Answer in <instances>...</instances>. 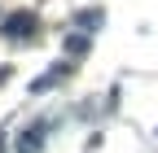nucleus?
I'll return each mask as SVG.
<instances>
[{"mask_svg": "<svg viewBox=\"0 0 158 153\" xmlns=\"http://www.w3.org/2000/svg\"><path fill=\"white\" fill-rule=\"evenodd\" d=\"M31 26H35V22H31L27 13H22V18H9V22H5V31H9V35H27Z\"/></svg>", "mask_w": 158, "mask_h": 153, "instance_id": "obj_1", "label": "nucleus"}, {"mask_svg": "<svg viewBox=\"0 0 158 153\" xmlns=\"http://www.w3.org/2000/svg\"><path fill=\"white\" fill-rule=\"evenodd\" d=\"M40 140H44V131H40V127H31L27 136H22V144H18V153H35V144H40Z\"/></svg>", "mask_w": 158, "mask_h": 153, "instance_id": "obj_2", "label": "nucleus"}]
</instances>
